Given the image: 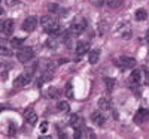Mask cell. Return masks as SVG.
Wrapping results in <instances>:
<instances>
[{"mask_svg": "<svg viewBox=\"0 0 149 139\" xmlns=\"http://www.w3.org/2000/svg\"><path fill=\"white\" fill-rule=\"evenodd\" d=\"M121 3H122V0H106V5H107L109 8H112V9L119 8Z\"/></svg>", "mask_w": 149, "mask_h": 139, "instance_id": "cell-16", "label": "cell"}, {"mask_svg": "<svg viewBox=\"0 0 149 139\" xmlns=\"http://www.w3.org/2000/svg\"><path fill=\"white\" fill-rule=\"evenodd\" d=\"M91 120H93V123H94L95 126H103V124L106 123V118H104V115H103L100 111L93 112V114H91Z\"/></svg>", "mask_w": 149, "mask_h": 139, "instance_id": "cell-10", "label": "cell"}, {"mask_svg": "<svg viewBox=\"0 0 149 139\" xmlns=\"http://www.w3.org/2000/svg\"><path fill=\"white\" fill-rule=\"evenodd\" d=\"M146 41H148V42H149V29H148V30H146Z\"/></svg>", "mask_w": 149, "mask_h": 139, "instance_id": "cell-32", "label": "cell"}, {"mask_svg": "<svg viewBox=\"0 0 149 139\" xmlns=\"http://www.w3.org/2000/svg\"><path fill=\"white\" fill-rule=\"evenodd\" d=\"M119 66L122 69H134L136 67V60L133 57H121L119 58Z\"/></svg>", "mask_w": 149, "mask_h": 139, "instance_id": "cell-7", "label": "cell"}, {"mask_svg": "<svg viewBox=\"0 0 149 139\" xmlns=\"http://www.w3.org/2000/svg\"><path fill=\"white\" fill-rule=\"evenodd\" d=\"M58 45H60V42H58L57 37H49V39L46 41V46L51 48V49H55Z\"/></svg>", "mask_w": 149, "mask_h": 139, "instance_id": "cell-15", "label": "cell"}, {"mask_svg": "<svg viewBox=\"0 0 149 139\" xmlns=\"http://www.w3.org/2000/svg\"><path fill=\"white\" fill-rule=\"evenodd\" d=\"M64 93H66V96H67V97H73V91H72V84H70V82H67V84H66V91H64Z\"/></svg>", "mask_w": 149, "mask_h": 139, "instance_id": "cell-25", "label": "cell"}, {"mask_svg": "<svg viewBox=\"0 0 149 139\" xmlns=\"http://www.w3.org/2000/svg\"><path fill=\"white\" fill-rule=\"evenodd\" d=\"M12 32H14V21L12 20H5L2 22V33L5 36H10Z\"/></svg>", "mask_w": 149, "mask_h": 139, "instance_id": "cell-9", "label": "cell"}, {"mask_svg": "<svg viewBox=\"0 0 149 139\" xmlns=\"http://www.w3.org/2000/svg\"><path fill=\"white\" fill-rule=\"evenodd\" d=\"M30 82H31V75H30L29 72H26V73L18 75V78H17L15 82H14V87H26V85L30 84Z\"/></svg>", "mask_w": 149, "mask_h": 139, "instance_id": "cell-5", "label": "cell"}, {"mask_svg": "<svg viewBox=\"0 0 149 139\" xmlns=\"http://www.w3.org/2000/svg\"><path fill=\"white\" fill-rule=\"evenodd\" d=\"M0 53H2V55H6V57L12 55V51H10V49L6 48V46H3V45H2V48H0Z\"/></svg>", "mask_w": 149, "mask_h": 139, "instance_id": "cell-24", "label": "cell"}, {"mask_svg": "<svg viewBox=\"0 0 149 139\" xmlns=\"http://www.w3.org/2000/svg\"><path fill=\"white\" fill-rule=\"evenodd\" d=\"M134 17H136L137 21H145L148 18V14H146L145 9H137V11H136V14H134Z\"/></svg>", "mask_w": 149, "mask_h": 139, "instance_id": "cell-14", "label": "cell"}, {"mask_svg": "<svg viewBox=\"0 0 149 139\" xmlns=\"http://www.w3.org/2000/svg\"><path fill=\"white\" fill-rule=\"evenodd\" d=\"M36 27H37V18L36 17H29V18L24 20V22H22V30L27 32V33L36 30Z\"/></svg>", "mask_w": 149, "mask_h": 139, "instance_id": "cell-4", "label": "cell"}, {"mask_svg": "<svg viewBox=\"0 0 149 139\" xmlns=\"http://www.w3.org/2000/svg\"><path fill=\"white\" fill-rule=\"evenodd\" d=\"M40 24L46 33H51L52 36H60L63 34V29H61L60 22L57 21V18H54L52 15H45L40 20Z\"/></svg>", "mask_w": 149, "mask_h": 139, "instance_id": "cell-1", "label": "cell"}, {"mask_svg": "<svg viewBox=\"0 0 149 139\" xmlns=\"http://www.w3.org/2000/svg\"><path fill=\"white\" fill-rule=\"evenodd\" d=\"M131 82H134L136 85H137V84H140L142 82V72L140 70H137V69H134L133 72H131Z\"/></svg>", "mask_w": 149, "mask_h": 139, "instance_id": "cell-13", "label": "cell"}, {"mask_svg": "<svg viewBox=\"0 0 149 139\" xmlns=\"http://www.w3.org/2000/svg\"><path fill=\"white\" fill-rule=\"evenodd\" d=\"M88 53H90V44L85 42V41H79L76 44V54L84 55V54H88Z\"/></svg>", "mask_w": 149, "mask_h": 139, "instance_id": "cell-8", "label": "cell"}, {"mask_svg": "<svg viewBox=\"0 0 149 139\" xmlns=\"http://www.w3.org/2000/svg\"><path fill=\"white\" fill-rule=\"evenodd\" d=\"M48 11L51 12V14H58L61 9H60V6L57 3H51V5H48Z\"/></svg>", "mask_w": 149, "mask_h": 139, "instance_id": "cell-21", "label": "cell"}, {"mask_svg": "<svg viewBox=\"0 0 149 139\" xmlns=\"http://www.w3.org/2000/svg\"><path fill=\"white\" fill-rule=\"evenodd\" d=\"M104 82H106L107 91H112V90H113V87H115V79H113V78H106Z\"/></svg>", "mask_w": 149, "mask_h": 139, "instance_id": "cell-18", "label": "cell"}, {"mask_svg": "<svg viewBox=\"0 0 149 139\" xmlns=\"http://www.w3.org/2000/svg\"><path fill=\"white\" fill-rule=\"evenodd\" d=\"M24 118L27 120L29 124H36V121H37V115H36V112L33 109H27L26 112H24Z\"/></svg>", "mask_w": 149, "mask_h": 139, "instance_id": "cell-11", "label": "cell"}, {"mask_svg": "<svg viewBox=\"0 0 149 139\" xmlns=\"http://www.w3.org/2000/svg\"><path fill=\"white\" fill-rule=\"evenodd\" d=\"M86 21L84 18H76L73 22H72V26H70V32L73 34H82L85 30H86Z\"/></svg>", "mask_w": 149, "mask_h": 139, "instance_id": "cell-2", "label": "cell"}, {"mask_svg": "<svg viewBox=\"0 0 149 139\" xmlns=\"http://www.w3.org/2000/svg\"><path fill=\"white\" fill-rule=\"evenodd\" d=\"M82 138H94V132L90 130V129H81V138L79 139H82Z\"/></svg>", "mask_w": 149, "mask_h": 139, "instance_id": "cell-17", "label": "cell"}, {"mask_svg": "<svg viewBox=\"0 0 149 139\" xmlns=\"http://www.w3.org/2000/svg\"><path fill=\"white\" fill-rule=\"evenodd\" d=\"M57 108H58L61 112H69V109H70V106H69V103H67V102H58Z\"/></svg>", "mask_w": 149, "mask_h": 139, "instance_id": "cell-19", "label": "cell"}, {"mask_svg": "<svg viewBox=\"0 0 149 139\" xmlns=\"http://www.w3.org/2000/svg\"><path fill=\"white\" fill-rule=\"evenodd\" d=\"M46 96H48V97H57V96H58V91H57V88H54V87L48 88V91H46Z\"/></svg>", "mask_w": 149, "mask_h": 139, "instance_id": "cell-23", "label": "cell"}, {"mask_svg": "<svg viewBox=\"0 0 149 139\" xmlns=\"http://www.w3.org/2000/svg\"><path fill=\"white\" fill-rule=\"evenodd\" d=\"M98 106H100V109H110V103H109V100H106V99L98 100Z\"/></svg>", "mask_w": 149, "mask_h": 139, "instance_id": "cell-20", "label": "cell"}, {"mask_svg": "<svg viewBox=\"0 0 149 139\" xmlns=\"http://www.w3.org/2000/svg\"><path fill=\"white\" fill-rule=\"evenodd\" d=\"M46 130H48V123H46V121H43V123L40 124V132H42V133H45Z\"/></svg>", "mask_w": 149, "mask_h": 139, "instance_id": "cell-29", "label": "cell"}, {"mask_svg": "<svg viewBox=\"0 0 149 139\" xmlns=\"http://www.w3.org/2000/svg\"><path fill=\"white\" fill-rule=\"evenodd\" d=\"M6 79H8V72L6 70L5 72L2 70V81H6Z\"/></svg>", "mask_w": 149, "mask_h": 139, "instance_id": "cell-30", "label": "cell"}, {"mask_svg": "<svg viewBox=\"0 0 149 139\" xmlns=\"http://www.w3.org/2000/svg\"><path fill=\"white\" fill-rule=\"evenodd\" d=\"M78 121H79V117L76 115V114H72V115H70V118H69V123L73 126V127H76Z\"/></svg>", "mask_w": 149, "mask_h": 139, "instance_id": "cell-22", "label": "cell"}, {"mask_svg": "<svg viewBox=\"0 0 149 139\" xmlns=\"http://www.w3.org/2000/svg\"><path fill=\"white\" fill-rule=\"evenodd\" d=\"M15 133V129H14V124L10 123V127H9V135H14Z\"/></svg>", "mask_w": 149, "mask_h": 139, "instance_id": "cell-31", "label": "cell"}, {"mask_svg": "<svg viewBox=\"0 0 149 139\" xmlns=\"http://www.w3.org/2000/svg\"><path fill=\"white\" fill-rule=\"evenodd\" d=\"M90 2L94 5V6H97V8H100V6H103V3H104V0H90Z\"/></svg>", "mask_w": 149, "mask_h": 139, "instance_id": "cell-27", "label": "cell"}, {"mask_svg": "<svg viewBox=\"0 0 149 139\" xmlns=\"http://www.w3.org/2000/svg\"><path fill=\"white\" fill-rule=\"evenodd\" d=\"M148 118H149V111L145 109V108H140L134 114V123L136 124H143V123H146Z\"/></svg>", "mask_w": 149, "mask_h": 139, "instance_id": "cell-6", "label": "cell"}, {"mask_svg": "<svg viewBox=\"0 0 149 139\" xmlns=\"http://www.w3.org/2000/svg\"><path fill=\"white\" fill-rule=\"evenodd\" d=\"M98 58H100V51H98V49H93V51L88 53V61L91 63V65L98 63Z\"/></svg>", "mask_w": 149, "mask_h": 139, "instance_id": "cell-12", "label": "cell"}, {"mask_svg": "<svg viewBox=\"0 0 149 139\" xmlns=\"http://www.w3.org/2000/svg\"><path fill=\"white\" fill-rule=\"evenodd\" d=\"M10 45H12V46H21V45H22V39H19V37H15V39L10 41Z\"/></svg>", "mask_w": 149, "mask_h": 139, "instance_id": "cell-26", "label": "cell"}, {"mask_svg": "<svg viewBox=\"0 0 149 139\" xmlns=\"http://www.w3.org/2000/svg\"><path fill=\"white\" fill-rule=\"evenodd\" d=\"M18 2H19V0H5V3H6L8 6H15Z\"/></svg>", "mask_w": 149, "mask_h": 139, "instance_id": "cell-28", "label": "cell"}, {"mask_svg": "<svg viewBox=\"0 0 149 139\" xmlns=\"http://www.w3.org/2000/svg\"><path fill=\"white\" fill-rule=\"evenodd\" d=\"M33 57H34V53H33V49L30 46H22L17 54V58L21 63H29Z\"/></svg>", "mask_w": 149, "mask_h": 139, "instance_id": "cell-3", "label": "cell"}]
</instances>
